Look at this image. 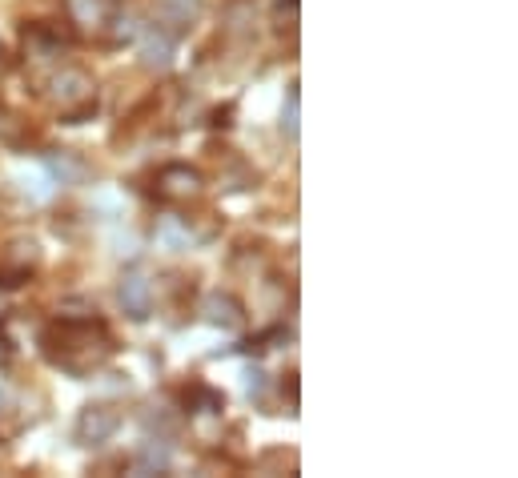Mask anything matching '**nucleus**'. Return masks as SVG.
I'll return each mask as SVG.
<instances>
[{
  "instance_id": "obj_9",
  "label": "nucleus",
  "mask_w": 518,
  "mask_h": 478,
  "mask_svg": "<svg viewBox=\"0 0 518 478\" xmlns=\"http://www.w3.org/2000/svg\"><path fill=\"white\" fill-rule=\"evenodd\" d=\"M161 29L169 25V33L177 37V29H185L189 21H197V13H201V0H161Z\"/></svg>"
},
{
  "instance_id": "obj_14",
  "label": "nucleus",
  "mask_w": 518,
  "mask_h": 478,
  "mask_svg": "<svg viewBox=\"0 0 518 478\" xmlns=\"http://www.w3.org/2000/svg\"><path fill=\"white\" fill-rule=\"evenodd\" d=\"M9 358H13V346H9V338H5V334H0V366H5Z\"/></svg>"
},
{
  "instance_id": "obj_4",
  "label": "nucleus",
  "mask_w": 518,
  "mask_h": 478,
  "mask_svg": "<svg viewBox=\"0 0 518 478\" xmlns=\"http://www.w3.org/2000/svg\"><path fill=\"white\" fill-rule=\"evenodd\" d=\"M201 193V173L189 169V165H165L157 173V197L165 201H185V197H197Z\"/></svg>"
},
{
  "instance_id": "obj_1",
  "label": "nucleus",
  "mask_w": 518,
  "mask_h": 478,
  "mask_svg": "<svg viewBox=\"0 0 518 478\" xmlns=\"http://www.w3.org/2000/svg\"><path fill=\"white\" fill-rule=\"evenodd\" d=\"M41 346H45V358L73 378H85V374L101 370L117 350L113 334L101 318H57L41 334Z\"/></svg>"
},
{
  "instance_id": "obj_2",
  "label": "nucleus",
  "mask_w": 518,
  "mask_h": 478,
  "mask_svg": "<svg viewBox=\"0 0 518 478\" xmlns=\"http://www.w3.org/2000/svg\"><path fill=\"white\" fill-rule=\"evenodd\" d=\"M53 101H57L61 117H65L69 125H77V121H85V117L93 113V105H97V85H93V77H89L85 69H61L57 81H53Z\"/></svg>"
},
{
  "instance_id": "obj_8",
  "label": "nucleus",
  "mask_w": 518,
  "mask_h": 478,
  "mask_svg": "<svg viewBox=\"0 0 518 478\" xmlns=\"http://www.w3.org/2000/svg\"><path fill=\"white\" fill-rule=\"evenodd\" d=\"M65 9L73 17V25H81V29H105V25H113L109 0H65Z\"/></svg>"
},
{
  "instance_id": "obj_3",
  "label": "nucleus",
  "mask_w": 518,
  "mask_h": 478,
  "mask_svg": "<svg viewBox=\"0 0 518 478\" xmlns=\"http://www.w3.org/2000/svg\"><path fill=\"white\" fill-rule=\"evenodd\" d=\"M117 426H121L117 406H105V402L85 406L81 418H77V442L81 446H101V442H109L117 434Z\"/></svg>"
},
{
  "instance_id": "obj_11",
  "label": "nucleus",
  "mask_w": 518,
  "mask_h": 478,
  "mask_svg": "<svg viewBox=\"0 0 518 478\" xmlns=\"http://www.w3.org/2000/svg\"><path fill=\"white\" fill-rule=\"evenodd\" d=\"M49 169H53L61 181H85V177H89V165H85L77 153H65V149L49 157Z\"/></svg>"
},
{
  "instance_id": "obj_13",
  "label": "nucleus",
  "mask_w": 518,
  "mask_h": 478,
  "mask_svg": "<svg viewBox=\"0 0 518 478\" xmlns=\"http://www.w3.org/2000/svg\"><path fill=\"white\" fill-rule=\"evenodd\" d=\"M141 470H165L169 466V454H165V446H157V442H149L145 450H141V462H137Z\"/></svg>"
},
{
  "instance_id": "obj_10",
  "label": "nucleus",
  "mask_w": 518,
  "mask_h": 478,
  "mask_svg": "<svg viewBox=\"0 0 518 478\" xmlns=\"http://www.w3.org/2000/svg\"><path fill=\"white\" fill-rule=\"evenodd\" d=\"M185 406H189V414H221L225 410V394L205 386V382H193L185 390Z\"/></svg>"
},
{
  "instance_id": "obj_12",
  "label": "nucleus",
  "mask_w": 518,
  "mask_h": 478,
  "mask_svg": "<svg viewBox=\"0 0 518 478\" xmlns=\"http://www.w3.org/2000/svg\"><path fill=\"white\" fill-rule=\"evenodd\" d=\"M298 85H290V93H286V113H282V129H286V137H298Z\"/></svg>"
},
{
  "instance_id": "obj_5",
  "label": "nucleus",
  "mask_w": 518,
  "mask_h": 478,
  "mask_svg": "<svg viewBox=\"0 0 518 478\" xmlns=\"http://www.w3.org/2000/svg\"><path fill=\"white\" fill-rule=\"evenodd\" d=\"M121 306L133 322H145L153 314V282L141 274V270H129L121 278Z\"/></svg>"
},
{
  "instance_id": "obj_6",
  "label": "nucleus",
  "mask_w": 518,
  "mask_h": 478,
  "mask_svg": "<svg viewBox=\"0 0 518 478\" xmlns=\"http://www.w3.org/2000/svg\"><path fill=\"white\" fill-rule=\"evenodd\" d=\"M201 314H205V322H209V326H217V330H229V334L245 326V310H241V302H237L233 294H221V290H213V294L205 298Z\"/></svg>"
},
{
  "instance_id": "obj_7",
  "label": "nucleus",
  "mask_w": 518,
  "mask_h": 478,
  "mask_svg": "<svg viewBox=\"0 0 518 478\" xmlns=\"http://www.w3.org/2000/svg\"><path fill=\"white\" fill-rule=\"evenodd\" d=\"M141 61H145V69H169V61H173V33L153 25L145 33V41H141Z\"/></svg>"
}]
</instances>
